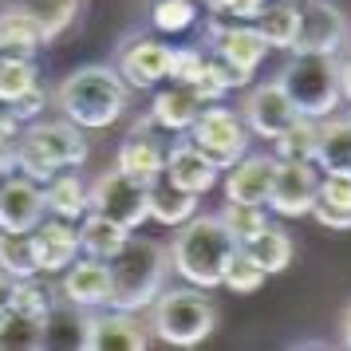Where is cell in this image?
<instances>
[{
  "label": "cell",
  "instance_id": "cell-15",
  "mask_svg": "<svg viewBox=\"0 0 351 351\" xmlns=\"http://www.w3.org/2000/svg\"><path fill=\"white\" fill-rule=\"evenodd\" d=\"M60 300L75 304V308H87V312H99L111 304V272H107V261L99 256H75L71 265L60 276Z\"/></svg>",
  "mask_w": 351,
  "mask_h": 351
},
{
  "label": "cell",
  "instance_id": "cell-22",
  "mask_svg": "<svg viewBox=\"0 0 351 351\" xmlns=\"http://www.w3.org/2000/svg\"><path fill=\"white\" fill-rule=\"evenodd\" d=\"M146 213H150V221L178 229V225L190 221L193 213H202V197L174 186L166 174H158L154 182H146Z\"/></svg>",
  "mask_w": 351,
  "mask_h": 351
},
{
  "label": "cell",
  "instance_id": "cell-32",
  "mask_svg": "<svg viewBox=\"0 0 351 351\" xmlns=\"http://www.w3.org/2000/svg\"><path fill=\"white\" fill-rule=\"evenodd\" d=\"M40 83V67L24 51H0V103H16L28 87Z\"/></svg>",
  "mask_w": 351,
  "mask_h": 351
},
{
  "label": "cell",
  "instance_id": "cell-5",
  "mask_svg": "<svg viewBox=\"0 0 351 351\" xmlns=\"http://www.w3.org/2000/svg\"><path fill=\"white\" fill-rule=\"evenodd\" d=\"M280 87L288 99L296 103V111L308 119H324L343 107V91H339V71H335V56H319V51H292V60L280 67Z\"/></svg>",
  "mask_w": 351,
  "mask_h": 351
},
{
  "label": "cell",
  "instance_id": "cell-23",
  "mask_svg": "<svg viewBox=\"0 0 351 351\" xmlns=\"http://www.w3.org/2000/svg\"><path fill=\"white\" fill-rule=\"evenodd\" d=\"M209 51L221 56L237 75H245V80L253 83L256 67L265 64V56H269V44H265V36L256 32V24H233L225 36L213 40V48Z\"/></svg>",
  "mask_w": 351,
  "mask_h": 351
},
{
  "label": "cell",
  "instance_id": "cell-40",
  "mask_svg": "<svg viewBox=\"0 0 351 351\" xmlns=\"http://www.w3.org/2000/svg\"><path fill=\"white\" fill-rule=\"evenodd\" d=\"M48 103H51L48 87H44V83H36V87H28V91H24L16 103H8V107H12V114L20 119V127H28V123H36V119H44Z\"/></svg>",
  "mask_w": 351,
  "mask_h": 351
},
{
  "label": "cell",
  "instance_id": "cell-30",
  "mask_svg": "<svg viewBox=\"0 0 351 351\" xmlns=\"http://www.w3.org/2000/svg\"><path fill=\"white\" fill-rule=\"evenodd\" d=\"M316 138H319V119L300 114L292 127H285L272 138V154L280 162H312L316 158Z\"/></svg>",
  "mask_w": 351,
  "mask_h": 351
},
{
  "label": "cell",
  "instance_id": "cell-36",
  "mask_svg": "<svg viewBox=\"0 0 351 351\" xmlns=\"http://www.w3.org/2000/svg\"><path fill=\"white\" fill-rule=\"evenodd\" d=\"M221 225L237 237V245H245L249 237H256L269 225V206H253V202H225V209L217 213Z\"/></svg>",
  "mask_w": 351,
  "mask_h": 351
},
{
  "label": "cell",
  "instance_id": "cell-6",
  "mask_svg": "<svg viewBox=\"0 0 351 351\" xmlns=\"http://www.w3.org/2000/svg\"><path fill=\"white\" fill-rule=\"evenodd\" d=\"M186 138H190L197 150H206L221 170H229L237 158L249 154V138H253V134H249V127H245L241 111L221 107V103H206L202 114L193 119V127L186 130Z\"/></svg>",
  "mask_w": 351,
  "mask_h": 351
},
{
  "label": "cell",
  "instance_id": "cell-38",
  "mask_svg": "<svg viewBox=\"0 0 351 351\" xmlns=\"http://www.w3.org/2000/svg\"><path fill=\"white\" fill-rule=\"evenodd\" d=\"M265 280H269V272L261 269V265H253V261L237 249V256H233V261H229V269H225L221 288H229L233 296H253V292H261Z\"/></svg>",
  "mask_w": 351,
  "mask_h": 351
},
{
  "label": "cell",
  "instance_id": "cell-46",
  "mask_svg": "<svg viewBox=\"0 0 351 351\" xmlns=\"http://www.w3.org/2000/svg\"><path fill=\"white\" fill-rule=\"evenodd\" d=\"M20 134V119L12 114L8 103H0V138H16Z\"/></svg>",
  "mask_w": 351,
  "mask_h": 351
},
{
  "label": "cell",
  "instance_id": "cell-25",
  "mask_svg": "<svg viewBox=\"0 0 351 351\" xmlns=\"http://www.w3.org/2000/svg\"><path fill=\"white\" fill-rule=\"evenodd\" d=\"M44 209L51 217H64V221H80L91 209L87 182L80 178V170H60V174H51L44 182Z\"/></svg>",
  "mask_w": 351,
  "mask_h": 351
},
{
  "label": "cell",
  "instance_id": "cell-4",
  "mask_svg": "<svg viewBox=\"0 0 351 351\" xmlns=\"http://www.w3.org/2000/svg\"><path fill=\"white\" fill-rule=\"evenodd\" d=\"M150 312V335L170 343V348H197L213 328H217V308L206 296V288L193 285H178V288H162Z\"/></svg>",
  "mask_w": 351,
  "mask_h": 351
},
{
  "label": "cell",
  "instance_id": "cell-43",
  "mask_svg": "<svg viewBox=\"0 0 351 351\" xmlns=\"http://www.w3.org/2000/svg\"><path fill=\"white\" fill-rule=\"evenodd\" d=\"M308 213H312L324 229H332V233H351V213H343V209H332V206H319V202H312V209H308Z\"/></svg>",
  "mask_w": 351,
  "mask_h": 351
},
{
  "label": "cell",
  "instance_id": "cell-16",
  "mask_svg": "<svg viewBox=\"0 0 351 351\" xmlns=\"http://www.w3.org/2000/svg\"><path fill=\"white\" fill-rule=\"evenodd\" d=\"M162 174L170 178L174 186L206 197L217 182H221V166L209 158L206 150H197L190 138H178L174 146H166V162H162Z\"/></svg>",
  "mask_w": 351,
  "mask_h": 351
},
{
  "label": "cell",
  "instance_id": "cell-49",
  "mask_svg": "<svg viewBox=\"0 0 351 351\" xmlns=\"http://www.w3.org/2000/svg\"><path fill=\"white\" fill-rule=\"evenodd\" d=\"M348 119H351V103H348Z\"/></svg>",
  "mask_w": 351,
  "mask_h": 351
},
{
  "label": "cell",
  "instance_id": "cell-50",
  "mask_svg": "<svg viewBox=\"0 0 351 351\" xmlns=\"http://www.w3.org/2000/svg\"><path fill=\"white\" fill-rule=\"evenodd\" d=\"M292 4H300V0H292Z\"/></svg>",
  "mask_w": 351,
  "mask_h": 351
},
{
  "label": "cell",
  "instance_id": "cell-41",
  "mask_svg": "<svg viewBox=\"0 0 351 351\" xmlns=\"http://www.w3.org/2000/svg\"><path fill=\"white\" fill-rule=\"evenodd\" d=\"M316 202H319V206H332V209L351 213V178H328V174H319Z\"/></svg>",
  "mask_w": 351,
  "mask_h": 351
},
{
  "label": "cell",
  "instance_id": "cell-18",
  "mask_svg": "<svg viewBox=\"0 0 351 351\" xmlns=\"http://www.w3.org/2000/svg\"><path fill=\"white\" fill-rule=\"evenodd\" d=\"M272 178H276V154H245L225 170V202L269 206Z\"/></svg>",
  "mask_w": 351,
  "mask_h": 351
},
{
  "label": "cell",
  "instance_id": "cell-42",
  "mask_svg": "<svg viewBox=\"0 0 351 351\" xmlns=\"http://www.w3.org/2000/svg\"><path fill=\"white\" fill-rule=\"evenodd\" d=\"M197 4H206V8H213V12H225V16L241 20V24H253V20L265 12L269 0H197Z\"/></svg>",
  "mask_w": 351,
  "mask_h": 351
},
{
  "label": "cell",
  "instance_id": "cell-28",
  "mask_svg": "<svg viewBox=\"0 0 351 351\" xmlns=\"http://www.w3.org/2000/svg\"><path fill=\"white\" fill-rule=\"evenodd\" d=\"M127 237H130V229L114 225L111 217H103V213H95V209H87V213L80 217V253L83 256L111 261V256L123 249Z\"/></svg>",
  "mask_w": 351,
  "mask_h": 351
},
{
  "label": "cell",
  "instance_id": "cell-7",
  "mask_svg": "<svg viewBox=\"0 0 351 351\" xmlns=\"http://www.w3.org/2000/svg\"><path fill=\"white\" fill-rule=\"evenodd\" d=\"M87 197H91L95 213L111 217L114 225H123L130 233L143 229V221H150V213H146V182L123 174L119 166L103 170L95 182H87Z\"/></svg>",
  "mask_w": 351,
  "mask_h": 351
},
{
  "label": "cell",
  "instance_id": "cell-33",
  "mask_svg": "<svg viewBox=\"0 0 351 351\" xmlns=\"http://www.w3.org/2000/svg\"><path fill=\"white\" fill-rule=\"evenodd\" d=\"M60 304V285H51L48 272H32V276H20L16 280V296H12V308L28 312V316L44 319Z\"/></svg>",
  "mask_w": 351,
  "mask_h": 351
},
{
  "label": "cell",
  "instance_id": "cell-45",
  "mask_svg": "<svg viewBox=\"0 0 351 351\" xmlns=\"http://www.w3.org/2000/svg\"><path fill=\"white\" fill-rule=\"evenodd\" d=\"M16 174V138H0V178Z\"/></svg>",
  "mask_w": 351,
  "mask_h": 351
},
{
  "label": "cell",
  "instance_id": "cell-14",
  "mask_svg": "<svg viewBox=\"0 0 351 351\" xmlns=\"http://www.w3.org/2000/svg\"><path fill=\"white\" fill-rule=\"evenodd\" d=\"M44 186L28 174L0 178V233H32L44 221Z\"/></svg>",
  "mask_w": 351,
  "mask_h": 351
},
{
  "label": "cell",
  "instance_id": "cell-17",
  "mask_svg": "<svg viewBox=\"0 0 351 351\" xmlns=\"http://www.w3.org/2000/svg\"><path fill=\"white\" fill-rule=\"evenodd\" d=\"M32 253L40 272H64L75 256H80V221H64V217H51L44 213V221L32 229Z\"/></svg>",
  "mask_w": 351,
  "mask_h": 351
},
{
  "label": "cell",
  "instance_id": "cell-13",
  "mask_svg": "<svg viewBox=\"0 0 351 351\" xmlns=\"http://www.w3.org/2000/svg\"><path fill=\"white\" fill-rule=\"evenodd\" d=\"M316 186H319L316 162H280L276 158L269 209L276 217H308V209L316 202Z\"/></svg>",
  "mask_w": 351,
  "mask_h": 351
},
{
  "label": "cell",
  "instance_id": "cell-31",
  "mask_svg": "<svg viewBox=\"0 0 351 351\" xmlns=\"http://www.w3.org/2000/svg\"><path fill=\"white\" fill-rule=\"evenodd\" d=\"M4 8H20V12H32L36 20L48 24L51 36H64L83 12V0H0V12Z\"/></svg>",
  "mask_w": 351,
  "mask_h": 351
},
{
  "label": "cell",
  "instance_id": "cell-20",
  "mask_svg": "<svg viewBox=\"0 0 351 351\" xmlns=\"http://www.w3.org/2000/svg\"><path fill=\"white\" fill-rule=\"evenodd\" d=\"M316 170L328 178H351V119L348 111L324 114L316 138Z\"/></svg>",
  "mask_w": 351,
  "mask_h": 351
},
{
  "label": "cell",
  "instance_id": "cell-10",
  "mask_svg": "<svg viewBox=\"0 0 351 351\" xmlns=\"http://www.w3.org/2000/svg\"><path fill=\"white\" fill-rule=\"evenodd\" d=\"M241 119H245V127L253 138H276L285 127H292L300 111H296V103L288 99V91L280 87V80H265L249 87V95L241 103Z\"/></svg>",
  "mask_w": 351,
  "mask_h": 351
},
{
  "label": "cell",
  "instance_id": "cell-47",
  "mask_svg": "<svg viewBox=\"0 0 351 351\" xmlns=\"http://www.w3.org/2000/svg\"><path fill=\"white\" fill-rule=\"evenodd\" d=\"M12 296H16V276L0 269V312H8V308H12Z\"/></svg>",
  "mask_w": 351,
  "mask_h": 351
},
{
  "label": "cell",
  "instance_id": "cell-12",
  "mask_svg": "<svg viewBox=\"0 0 351 351\" xmlns=\"http://www.w3.org/2000/svg\"><path fill=\"white\" fill-rule=\"evenodd\" d=\"M150 324L143 312H123V308H99L91 312L87 328V351H146L150 348Z\"/></svg>",
  "mask_w": 351,
  "mask_h": 351
},
{
  "label": "cell",
  "instance_id": "cell-26",
  "mask_svg": "<svg viewBox=\"0 0 351 351\" xmlns=\"http://www.w3.org/2000/svg\"><path fill=\"white\" fill-rule=\"evenodd\" d=\"M241 253L272 276V272H285L288 265H292V256H296V241H292V233H288L285 225L269 221L256 237H249L245 245H241Z\"/></svg>",
  "mask_w": 351,
  "mask_h": 351
},
{
  "label": "cell",
  "instance_id": "cell-2",
  "mask_svg": "<svg viewBox=\"0 0 351 351\" xmlns=\"http://www.w3.org/2000/svg\"><path fill=\"white\" fill-rule=\"evenodd\" d=\"M237 237L221 225L217 213H193L186 225L174 229V245H170V272H178L186 285L193 288H221L229 261L237 256Z\"/></svg>",
  "mask_w": 351,
  "mask_h": 351
},
{
  "label": "cell",
  "instance_id": "cell-11",
  "mask_svg": "<svg viewBox=\"0 0 351 351\" xmlns=\"http://www.w3.org/2000/svg\"><path fill=\"white\" fill-rule=\"evenodd\" d=\"M166 64H170V44L154 36H130L119 44V56H114V71L123 75L130 91H154L166 80Z\"/></svg>",
  "mask_w": 351,
  "mask_h": 351
},
{
  "label": "cell",
  "instance_id": "cell-48",
  "mask_svg": "<svg viewBox=\"0 0 351 351\" xmlns=\"http://www.w3.org/2000/svg\"><path fill=\"white\" fill-rule=\"evenodd\" d=\"M339 343L351 348V304L343 308V316H339Z\"/></svg>",
  "mask_w": 351,
  "mask_h": 351
},
{
  "label": "cell",
  "instance_id": "cell-27",
  "mask_svg": "<svg viewBox=\"0 0 351 351\" xmlns=\"http://www.w3.org/2000/svg\"><path fill=\"white\" fill-rule=\"evenodd\" d=\"M56 36L48 32V24L44 20H36L32 12H20V8H4L0 12V51H24V56H32V51L48 48Z\"/></svg>",
  "mask_w": 351,
  "mask_h": 351
},
{
  "label": "cell",
  "instance_id": "cell-34",
  "mask_svg": "<svg viewBox=\"0 0 351 351\" xmlns=\"http://www.w3.org/2000/svg\"><path fill=\"white\" fill-rule=\"evenodd\" d=\"M197 0H150V24L162 36H182L197 24Z\"/></svg>",
  "mask_w": 351,
  "mask_h": 351
},
{
  "label": "cell",
  "instance_id": "cell-44",
  "mask_svg": "<svg viewBox=\"0 0 351 351\" xmlns=\"http://www.w3.org/2000/svg\"><path fill=\"white\" fill-rule=\"evenodd\" d=\"M335 71H339V91H343V103H351V40L343 44V51L335 56Z\"/></svg>",
  "mask_w": 351,
  "mask_h": 351
},
{
  "label": "cell",
  "instance_id": "cell-39",
  "mask_svg": "<svg viewBox=\"0 0 351 351\" xmlns=\"http://www.w3.org/2000/svg\"><path fill=\"white\" fill-rule=\"evenodd\" d=\"M206 48H193V44H186V48H170V64H166V80L170 83H193L202 71H206Z\"/></svg>",
  "mask_w": 351,
  "mask_h": 351
},
{
  "label": "cell",
  "instance_id": "cell-35",
  "mask_svg": "<svg viewBox=\"0 0 351 351\" xmlns=\"http://www.w3.org/2000/svg\"><path fill=\"white\" fill-rule=\"evenodd\" d=\"M40 348V319L8 308L0 312V351H36Z\"/></svg>",
  "mask_w": 351,
  "mask_h": 351
},
{
  "label": "cell",
  "instance_id": "cell-1",
  "mask_svg": "<svg viewBox=\"0 0 351 351\" xmlns=\"http://www.w3.org/2000/svg\"><path fill=\"white\" fill-rule=\"evenodd\" d=\"M127 95L130 87L111 64H83L64 75V83L51 91V103L75 127L107 130L127 114Z\"/></svg>",
  "mask_w": 351,
  "mask_h": 351
},
{
  "label": "cell",
  "instance_id": "cell-9",
  "mask_svg": "<svg viewBox=\"0 0 351 351\" xmlns=\"http://www.w3.org/2000/svg\"><path fill=\"white\" fill-rule=\"evenodd\" d=\"M20 134L28 138V143L40 146V154L56 166V170H80L87 154H91V146H87V130L75 127L71 119H36L28 127H20Z\"/></svg>",
  "mask_w": 351,
  "mask_h": 351
},
{
  "label": "cell",
  "instance_id": "cell-24",
  "mask_svg": "<svg viewBox=\"0 0 351 351\" xmlns=\"http://www.w3.org/2000/svg\"><path fill=\"white\" fill-rule=\"evenodd\" d=\"M162 162H166V146L154 138V130H130L114 150V166L138 182H154L162 174Z\"/></svg>",
  "mask_w": 351,
  "mask_h": 351
},
{
  "label": "cell",
  "instance_id": "cell-19",
  "mask_svg": "<svg viewBox=\"0 0 351 351\" xmlns=\"http://www.w3.org/2000/svg\"><path fill=\"white\" fill-rule=\"evenodd\" d=\"M202 99L190 83H166V87H154V99H150V119L154 127L166 130V134H186L193 127V119L202 114Z\"/></svg>",
  "mask_w": 351,
  "mask_h": 351
},
{
  "label": "cell",
  "instance_id": "cell-21",
  "mask_svg": "<svg viewBox=\"0 0 351 351\" xmlns=\"http://www.w3.org/2000/svg\"><path fill=\"white\" fill-rule=\"evenodd\" d=\"M87 328H91V312L75 308V304L60 300L48 316L40 319V348L51 351H87Z\"/></svg>",
  "mask_w": 351,
  "mask_h": 351
},
{
  "label": "cell",
  "instance_id": "cell-8",
  "mask_svg": "<svg viewBox=\"0 0 351 351\" xmlns=\"http://www.w3.org/2000/svg\"><path fill=\"white\" fill-rule=\"evenodd\" d=\"M351 40V24L343 8L332 0H300V28L288 51H319V56H339Z\"/></svg>",
  "mask_w": 351,
  "mask_h": 351
},
{
  "label": "cell",
  "instance_id": "cell-3",
  "mask_svg": "<svg viewBox=\"0 0 351 351\" xmlns=\"http://www.w3.org/2000/svg\"><path fill=\"white\" fill-rule=\"evenodd\" d=\"M107 272H111V304L107 308L146 312L170 280V249L130 233L123 249L107 261Z\"/></svg>",
  "mask_w": 351,
  "mask_h": 351
},
{
  "label": "cell",
  "instance_id": "cell-29",
  "mask_svg": "<svg viewBox=\"0 0 351 351\" xmlns=\"http://www.w3.org/2000/svg\"><path fill=\"white\" fill-rule=\"evenodd\" d=\"M253 24H256V32L265 36L269 48L288 51L292 48V40H296V28H300V4H292V0L265 4V12H261Z\"/></svg>",
  "mask_w": 351,
  "mask_h": 351
},
{
  "label": "cell",
  "instance_id": "cell-37",
  "mask_svg": "<svg viewBox=\"0 0 351 351\" xmlns=\"http://www.w3.org/2000/svg\"><path fill=\"white\" fill-rule=\"evenodd\" d=\"M0 269L12 272V276H32L40 272L32 253V233H0Z\"/></svg>",
  "mask_w": 351,
  "mask_h": 351
}]
</instances>
